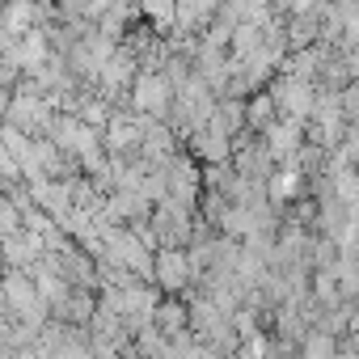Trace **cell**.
<instances>
[{
    "label": "cell",
    "instance_id": "1",
    "mask_svg": "<svg viewBox=\"0 0 359 359\" xmlns=\"http://www.w3.org/2000/svg\"><path fill=\"white\" fill-rule=\"evenodd\" d=\"M187 271H191V258H187L182 250H161V258H156V279H161L165 287H182V283H187Z\"/></svg>",
    "mask_w": 359,
    "mask_h": 359
},
{
    "label": "cell",
    "instance_id": "2",
    "mask_svg": "<svg viewBox=\"0 0 359 359\" xmlns=\"http://www.w3.org/2000/svg\"><path fill=\"white\" fill-rule=\"evenodd\" d=\"M135 102H140L144 110H161V106L169 102V89H165V81H156V76H144V81L135 85Z\"/></svg>",
    "mask_w": 359,
    "mask_h": 359
}]
</instances>
